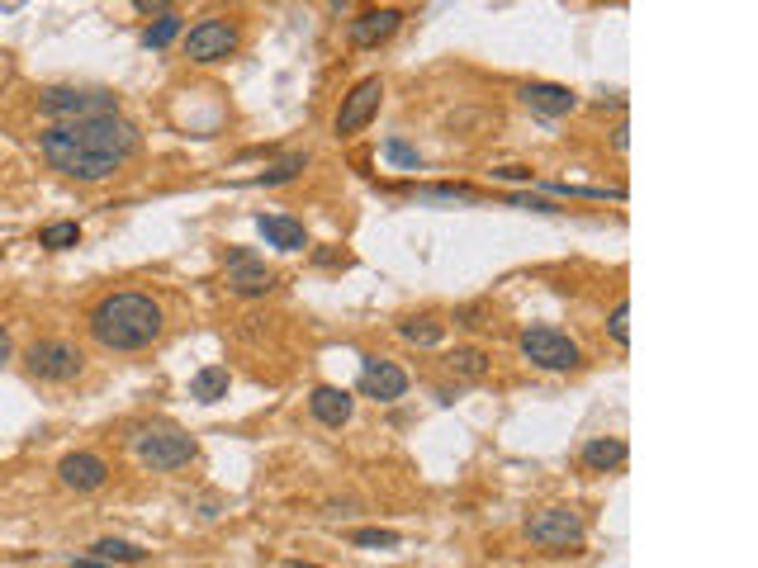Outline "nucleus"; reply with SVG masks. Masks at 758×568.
I'll use <instances>...</instances> for the list:
<instances>
[{"instance_id": "obj_1", "label": "nucleus", "mask_w": 758, "mask_h": 568, "mask_svg": "<svg viewBox=\"0 0 758 568\" xmlns=\"http://www.w3.org/2000/svg\"><path fill=\"white\" fill-rule=\"evenodd\" d=\"M38 152L57 176L76 180V185H100L143 152V133L114 109V114L53 124L48 133H38Z\"/></svg>"}, {"instance_id": "obj_2", "label": "nucleus", "mask_w": 758, "mask_h": 568, "mask_svg": "<svg viewBox=\"0 0 758 568\" xmlns=\"http://www.w3.org/2000/svg\"><path fill=\"white\" fill-rule=\"evenodd\" d=\"M91 327L95 346H105L114 355H133L157 346L166 332V313L152 294H138V289H119V294H105V299L91 308Z\"/></svg>"}, {"instance_id": "obj_3", "label": "nucleus", "mask_w": 758, "mask_h": 568, "mask_svg": "<svg viewBox=\"0 0 758 568\" xmlns=\"http://www.w3.org/2000/svg\"><path fill=\"white\" fill-rule=\"evenodd\" d=\"M128 450H133V460L143 464V469H157V474H171V469H185V464L195 460V436L190 431H181L176 422H166V417H152V422H133L128 426Z\"/></svg>"}, {"instance_id": "obj_4", "label": "nucleus", "mask_w": 758, "mask_h": 568, "mask_svg": "<svg viewBox=\"0 0 758 568\" xmlns=\"http://www.w3.org/2000/svg\"><path fill=\"white\" fill-rule=\"evenodd\" d=\"M24 370L38 384H72L86 370V351L67 337H38L29 351H24Z\"/></svg>"}, {"instance_id": "obj_5", "label": "nucleus", "mask_w": 758, "mask_h": 568, "mask_svg": "<svg viewBox=\"0 0 758 568\" xmlns=\"http://www.w3.org/2000/svg\"><path fill=\"white\" fill-rule=\"evenodd\" d=\"M517 351L545 374H569V370H578V360H583L578 341L569 337V332H560V327H545V322L526 327L522 337H517Z\"/></svg>"}, {"instance_id": "obj_6", "label": "nucleus", "mask_w": 758, "mask_h": 568, "mask_svg": "<svg viewBox=\"0 0 758 568\" xmlns=\"http://www.w3.org/2000/svg\"><path fill=\"white\" fill-rule=\"evenodd\" d=\"M583 535H588V526H583V516H578L574 507H541V512L526 521V540L541 545V550H555V554L578 550Z\"/></svg>"}, {"instance_id": "obj_7", "label": "nucleus", "mask_w": 758, "mask_h": 568, "mask_svg": "<svg viewBox=\"0 0 758 568\" xmlns=\"http://www.w3.org/2000/svg\"><path fill=\"white\" fill-rule=\"evenodd\" d=\"M38 109L48 114V119H57V124H67V119H91V114H114L119 109V95H109V90H76V86H53L38 95Z\"/></svg>"}, {"instance_id": "obj_8", "label": "nucleus", "mask_w": 758, "mask_h": 568, "mask_svg": "<svg viewBox=\"0 0 758 568\" xmlns=\"http://www.w3.org/2000/svg\"><path fill=\"white\" fill-rule=\"evenodd\" d=\"M379 105H384V81H379V76L356 81L351 95H342V109H337V119H332L337 138H356L361 128H370V119L379 114Z\"/></svg>"}, {"instance_id": "obj_9", "label": "nucleus", "mask_w": 758, "mask_h": 568, "mask_svg": "<svg viewBox=\"0 0 758 568\" xmlns=\"http://www.w3.org/2000/svg\"><path fill=\"white\" fill-rule=\"evenodd\" d=\"M237 53V29L228 19H199L195 29L185 34V57L209 67V62H223V57Z\"/></svg>"}, {"instance_id": "obj_10", "label": "nucleus", "mask_w": 758, "mask_h": 568, "mask_svg": "<svg viewBox=\"0 0 758 568\" xmlns=\"http://www.w3.org/2000/svg\"><path fill=\"white\" fill-rule=\"evenodd\" d=\"M223 280H228V294H237V299H266L275 289V270L266 261H256L252 251H233Z\"/></svg>"}, {"instance_id": "obj_11", "label": "nucleus", "mask_w": 758, "mask_h": 568, "mask_svg": "<svg viewBox=\"0 0 758 568\" xmlns=\"http://www.w3.org/2000/svg\"><path fill=\"white\" fill-rule=\"evenodd\" d=\"M57 483L72 488V493H100V488L109 483L105 455H95V450H72V455H62V464H57Z\"/></svg>"}, {"instance_id": "obj_12", "label": "nucleus", "mask_w": 758, "mask_h": 568, "mask_svg": "<svg viewBox=\"0 0 758 568\" xmlns=\"http://www.w3.org/2000/svg\"><path fill=\"white\" fill-rule=\"evenodd\" d=\"M361 393L365 398H375V403H398V398L408 393V374L398 370L394 360H384V355H365L361 360Z\"/></svg>"}, {"instance_id": "obj_13", "label": "nucleus", "mask_w": 758, "mask_h": 568, "mask_svg": "<svg viewBox=\"0 0 758 568\" xmlns=\"http://www.w3.org/2000/svg\"><path fill=\"white\" fill-rule=\"evenodd\" d=\"M517 95H522V105L531 109V114H541V119H564V114H574L578 109L574 90L555 86V81H526Z\"/></svg>"}, {"instance_id": "obj_14", "label": "nucleus", "mask_w": 758, "mask_h": 568, "mask_svg": "<svg viewBox=\"0 0 758 568\" xmlns=\"http://www.w3.org/2000/svg\"><path fill=\"white\" fill-rule=\"evenodd\" d=\"M403 29V10L384 5V10H365V15L351 19V48H379Z\"/></svg>"}, {"instance_id": "obj_15", "label": "nucleus", "mask_w": 758, "mask_h": 568, "mask_svg": "<svg viewBox=\"0 0 758 568\" xmlns=\"http://www.w3.org/2000/svg\"><path fill=\"white\" fill-rule=\"evenodd\" d=\"M308 412H313L323 426L342 431V426L351 422V412H356V398H351L346 389H332V384H323V389L308 393Z\"/></svg>"}, {"instance_id": "obj_16", "label": "nucleus", "mask_w": 758, "mask_h": 568, "mask_svg": "<svg viewBox=\"0 0 758 568\" xmlns=\"http://www.w3.org/2000/svg\"><path fill=\"white\" fill-rule=\"evenodd\" d=\"M256 232L266 237V247H280V251H304L308 247V232L299 218H285V213H261L256 218Z\"/></svg>"}, {"instance_id": "obj_17", "label": "nucleus", "mask_w": 758, "mask_h": 568, "mask_svg": "<svg viewBox=\"0 0 758 568\" xmlns=\"http://www.w3.org/2000/svg\"><path fill=\"white\" fill-rule=\"evenodd\" d=\"M626 441L621 436H593V441L583 445V455H578V464L588 469V474H612V469H621L626 464Z\"/></svg>"}, {"instance_id": "obj_18", "label": "nucleus", "mask_w": 758, "mask_h": 568, "mask_svg": "<svg viewBox=\"0 0 758 568\" xmlns=\"http://www.w3.org/2000/svg\"><path fill=\"white\" fill-rule=\"evenodd\" d=\"M228 389H233L228 365H204V370L190 379V398H195V403H218V398H228Z\"/></svg>"}, {"instance_id": "obj_19", "label": "nucleus", "mask_w": 758, "mask_h": 568, "mask_svg": "<svg viewBox=\"0 0 758 568\" xmlns=\"http://www.w3.org/2000/svg\"><path fill=\"white\" fill-rule=\"evenodd\" d=\"M446 370L460 374V379H484L493 370V355L479 351V346H455V351H446Z\"/></svg>"}, {"instance_id": "obj_20", "label": "nucleus", "mask_w": 758, "mask_h": 568, "mask_svg": "<svg viewBox=\"0 0 758 568\" xmlns=\"http://www.w3.org/2000/svg\"><path fill=\"white\" fill-rule=\"evenodd\" d=\"M398 337L408 341V346H436V341L446 337V322L441 318H403L398 322Z\"/></svg>"}, {"instance_id": "obj_21", "label": "nucleus", "mask_w": 758, "mask_h": 568, "mask_svg": "<svg viewBox=\"0 0 758 568\" xmlns=\"http://www.w3.org/2000/svg\"><path fill=\"white\" fill-rule=\"evenodd\" d=\"M91 559H95V564H143L147 550L128 545V540H95V545H91Z\"/></svg>"}, {"instance_id": "obj_22", "label": "nucleus", "mask_w": 758, "mask_h": 568, "mask_svg": "<svg viewBox=\"0 0 758 568\" xmlns=\"http://www.w3.org/2000/svg\"><path fill=\"white\" fill-rule=\"evenodd\" d=\"M308 166V152H289V157H280V161H271L261 176H252V185H289V180L299 176Z\"/></svg>"}, {"instance_id": "obj_23", "label": "nucleus", "mask_w": 758, "mask_h": 568, "mask_svg": "<svg viewBox=\"0 0 758 568\" xmlns=\"http://www.w3.org/2000/svg\"><path fill=\"white\" fill-rule=\"evenodd\" d=\"M181 34V15L171 10V15H157L152 24H147V34H143V48H166L171 38Z\"/></svg>"}, {"instance_id": "obj_24", "label": "nucleus", "mask_w": 758, "mask_h": 568, "mask_svg": "<svg viewBox=\"0 0 758 568\" xmlns=\"http://www.w3.org/2000/svg\"><path fill=\"white\" fill-rule=\"evenodd\" d=\"M81 242V228L76 223H48V228L38 232V247H48V251H67Z\"/></svg>"}, {"instance_id": "obj_25", "label": "nucleus", "mask_w": 758, "mask_h": 568, "mask_svg": "<svg viewBox=\"0 0 758 568\" xmlns=\"http://www.w3.org/2000/svg\"><path fill=\"white\" fill-rule=\"evenodd\" d=\"M607 337H612L621 351L631 346V303H626V299H616L612 318H607Z\"/></svg>"}, {"instance_id": "obj_26", "label": "nucleus", "mask_w": 758, "mask_h": 568, "mask_svg": "<svg viewBox=\"0 0 758 568\" xmlns=\"http://www.w3.org/2000/svg\"><path fill=\"white\" fill-rule=\"evenodd\" d=\"M384 161H394V166H403V171H422V152H417V147H408L403 138L384 142Z\"/></svg>"}, {"instance_id": "obj_27", "label": "nucleus", "mask_w": 758, "mask_h": 568, "mask_svg": "<svg viewBox=\"0 0 758 568\" xmlns=\"http://www.w3.org/2000/svg\"><path fill=\"white\" fill-rule=\"evenodd\" d=\"M356 550H394L398 545V531H379V526H365V531L351 535Z\"/></svg>"}, {"instance_id": "obj_28", "label": "nucleus", "mask_w": 758, "mask_h": 568, "mask_svg": "<svg viewBox=\"0 0 758 568\" xmlns=\"http://www.w3.org/2000/svg\"><path fill=\"white\" fill-rule=\"evenodd\" d=\"M550 195H569V199H626V190H597V185H550Z\"/></svg>"}, {"instance_id": "obj_29", "label": "nucleus", "mask_w": 758, "mask_h": 568, "mask_svg": "<svg viewBox=\"0 0 758 568\" xmlns=\"http://www.w3.org/2000/svg\"><path fill=\"white\" fill-rule=\"evenodd\" d=\"M417 199H479L470 185H432V190H417Z\"/></svg>"}, {"instance_id": "obj_30", "label": "nucleus", "mask_w": 758, "mask_h": 568, "mask_svg": "<svg viewBox=\"0 0 758 568\" xmlns=\"http://www.w3.org/2000/svg\"><path fill=\"white\" fill-rule=\"evenodd\" d=\"M488 313H484V303H470V308H455V327H488Z\"/></svg>"}, {"instance_id": "obj_31", "label": "nucleus", "mask_w": 758, "mask_h": 568, "mask_svg": "<svg viewBox=\"0 0 758 568\" xmlns=\"http://www.w3.org/2000/svg\"><path fill=\"white\" fill-rule=\"evenodd\" d=\"M128 5H133V10H138V15H171V10H176V0H128Z\"/></svg>"}, {"instance_id": "obj_32", "label": "nucleus", "mask_w": 758, "mask_h": 568, "mask_svg": "<svg viewBox=\"0 0 758 568\" xmlns=\"http://www.w3.org/2000/svg\"><path fill=\"white\" fill-rule=\"evenodd\" d=\"M493 180H526V185H531V171H526V166H498V171H493Z\"/></svg>"}, {"instance_id": "obj_33", "label": "nucleus", "mask_w": 758, "mask_h": 568, "mask_svg": "<svg viewBox=\"0 0 758 568\" xmlns=\"http://www.w3.org/2000/svg\"><path fill=\"white\" fill-rule=\"evenodd\" d=\"M15 355V341H10V332H5V322H0V365Z\"/></svg>"}, {"instance_id": "obj_34", "label": "nucleus", "mask_w": 758, "mask_h": 568, "mask_svg": "<svg viewBox=\"0 0 758 568\" xmlns=\"http://www.w3.org/2000/svg\"><path fill=\"white\" fill-rule=\"evenodd\" d=\"M318 266H346V256H337V251H318Z\"/></svg>"}, {"instance_id": "obj_35", "label": "nucleus", "mask_w": 758, "mask_h": 568, "mask_svg": "<svg viewBox=\"0 0 758 568\" xmlns=\"http://www.w3.org/2000/svg\"><path fill=\"white\" fill-rule=\"evenodd\" d=\"M626 133H631V128H626V119H621V124H616V152H626V142H631V138H626Z\"/></svg>"}, {"instance_id": "obj_36", "label": "nucleus", "mask_w": 758, "mask_h": 568, "mask_svg": "<svg viewBox=\"0 0 758 568\" xmlns=\"http://www.w3.org/2000/svg\"><path fill=\"white\" fill-rule=\"evenodd\" d=\"M285 568H323V564H308V559H289Z\"/></svg>"}]
</instances>
